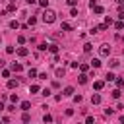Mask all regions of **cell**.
I'll list each match as a JSON object with an SVG mask.
<instances>
[{
  "instance_id": "8992f818",
  "label": "cell",
  "mask_w": 124,
  "mask_h": 124,
  "mask_svg": "<svg viewBox=\"0 0 124 124\" xmlns=\"http://www.w3.org/2000/svg\"><path fill=\"white\" fill-rule=\"evenodd\" d=\"M108 64H110V68H116V66L120 64V60H118V58H112V60H108Z\"/></svg>"
},
{
  "instance_id": "4dcf8cb0",
  "label": "cell",
  "mask_w": 124,
  "mask_h": 124,
  "mask_svg": "<svg viewBox=\"0 0 124 124\" xmlns=\"http://www.w3.org/2000/svg\"><path fill=\"white\" fill-rule=\"evenodd\" d=\"M112 112H114V110H112V108H105V114H107V116H110V114H112Z\"/></svg>"
},
{
  "instance_id": "d4e9b609",
  "label": "cell",
  "mask_w": 124,
  "mask_h": 124,
  "mask_svg": "<svg viewBox=\"0 0 124 124\" xmlns=\"http://www.w3.org/2000/svg\"><path fill=\"white\" fill-rule=\"evenodd\" d=\"M35 76H37V70L31 68V70H29V78H35Z\"/></svg>"
},
{
  "instance_id": "f546056e",
  "label": "cell",
  "mask_w": 124,
  "mask_h": 124,
  "mask_svg": "<svg viewBox=\"0 0 124 124\" xmlns=\"http://www.w3.org/2000/svg\"><path fill=\"white\" fill-rule=\"evenodd\" d=\"M74 101L76 103H81V95H74Z\"/></svg>"
},
{
  "instance_id": "44dd1931",
  "label": "cell",
  "mask_w": 124,
  "mask_h": 124,
  "mask_svg": "<svg viewBox=\"0 0 124 124\" xmlns=\"http://www.w3.org/2000/svg\"><path fill=\"white\" fill-rule=\"evenodd\" d=\"M8 10H10V12H16V2H10V6H8Z\"/></svg>"
},
{
  "instance_id": "9a60e30c",
  "label": "cell",
  "mask_w": 124,
  "mask_h": 124,
  "mask_svg": "<svg viewBox=\"0 0 124 124\" xmlns=\"http://www.w3.org/2000/svg\"><path fill=\"white\" fill-rule=\"evenodd\" d=\"M103 85H105L103 81H95V83H93V87H95L97 91H99V89H103Z\"/></svg>"
},
{
  "instance_id": "ba28073f",
  "label": "cell",
  "mask_w": 124,
  "mask_h": 124,
  "mask_svg": "<svg viewBox=\"0 0 124 124\" xmlns=\"http://www.w3.org/2000/svg\"><path fill=\"white\" fill-rule=\"evenodd\" d=\"M105 79H107V81H114V79H116V76H114L112 72H108V74L105 76Z\"/></svg>"
},
{
  "instance_id": "d6986e66",
  "label": "cell",
  "mask_w": 124,
  "mask_h": 124,
  "mask_svg": "<svg viewBox=\"0 0 124 124\" xmlns=\"http://www.w3.org/2000/svg\"><path fill=\"white\" fill-rule=\"evenodd\" d=\"M79 70H81V72H87V70H89V64H85V62L79 64Z\"/></svg>"
},
{
  "instance_id": "9c48e42d",
  "label": "cell",
  "mask_w": 124,
  "mask_h": 124,
  "mask_svg": "<svg viewBox=\"0 0 124 124\" xmlns=\"http://www.w3.org/2000/svg\"><path fill=\"white\" fill-rule=\"evenodd\" d=\"M78 81H79L81 85H83V83H87V76H85V74H79V78H78Z\"/></svg>"
},
{
  "instance_id": "cb8c5ba5",
  "label": "cell",
  "mask_w": 124,
  "mask_h": 124,
  "mask_svg": "<svg viewBox=\"0 0 124 124\" xmlns=\"http://www.w3.org/2000/svg\"><path fill=\"white\" fill-rule=\"evenodd\" d=\"M62 29H66V31H70L72 27H70V23H66V21H64V23H62Z\"/></svg>"
},
{
  "instance_id": "2e32d148",
  "label": "cell",
  "mask_w": 124,
  "mask_h": 124,
  "mask_svg": "<svg viewBox=\"0 0 124 124\" xmlns=\"http://www.w3.org/2000/svg\"><path fill=\"white\" fill-rule=\"evenodd\" d=\"M72 93H74V87H66V89H64V95H66V97H70Z\"/></svg>"
},
{
  "instance_id": "83f0119b",
  "label": "cell",
  "mask_w": 124,
  "mask_h": 124,
  "mask_svg": "<svg viewBox=\"0 0 124 124\" xmlns=\"http://www.w3.org/2000/svg\"><path fill=\"white\" fill-rule=\"evenodd\" d=\"M43 120H45V122H50V120H52V116H50V114H45V116H43Z\"/></svg>"
},
{
  "instance_id": "ac0fdd59",
  "label": "cell",
  "mask_w": 124,
  "mask_h": 124,
  "mask_svg": "<svg viewBox=\"0 0 124 124\" xmlns=\"http://www.w3.org/2000/svg\"><path fill=\"white\" fill-rule=\"evenodd\" d=\"M48 50H50L52 54H56V52H58V46H56V45H50V46H48Z\"/></svg>"
},
{
  "instance_id": "6da1fadb",
  "label": "cell",
  "mask_w": 124,
  "mask_h": 124,
  "mask_svg": "<svg viewBox=\"0 0 124 124\" xmlns=\"http://www.w3.org/2000/svg\"><path fill=\"white\" fill-rule=\"evenodd\" d=\"M43 21H45V23H54V21H56V14H54L52 10H45V12H43Z\"/></svg>"
},
{
  "instance_id": "d6a6232c",
  "label": "cell",
  "mask_w": 124,
  "mask_h": 124,
  "mask_svg": "<svg viewBox=\"0 0 124 124\" xmlns=\"http://www.w3.org/2000/svg\"><path fill=\"white\" fill-rule=\"evenodd\" d=\"M39 4H41V6H43V8H45V6H46V4H48V0H39Z\"/></svg>"
},
{
  "instance_id": "4316f807",
  "label": "cell",
  "mask_w": 124,
  "mask_h": 124,
  "mask_svg": "<svg viewBox=\"0 0 124 124\" xmlns=\"http://www.w3.org/2000/svg\"><path fill=\"white\" fill-rule=\"evenodd\" d=\"M112 97H114V99H118V97H120V91H118V89H114V91H112Z\"/></svg>"
},
{
  "instance_id": "e575fe53",
  "label": "cell",
  "mask_w": 124,
  "mask_h": 124,
  "mask_svg": "<svg viewBox=\"0 0 124 124\" xmlns=\"http://www.w3.org/2000/svg\"><path fill=\"white\" fill-rule=\"evenodd\" d=\"M116 2H118V4H120V6H124V0H116Z\"/></svg>"
},
{
  "instance_id": "d590c367",
  "label": "cell",
  "mask_w": 124,
  "mask_h": 124,
  "mask_svg": "<svg viewBox=\"0 0 124 124\" xmlns=\"http://www.w3.org/2000/svg\"><path fill=\"white\" fill-rule=\"evenodd\" d=\"M2 108H4V105H2V103H0V110H2Z\"/></svg>"
},
{
  "instance_id": "5bb4252c",
  "label": "cell",
  "mask_w": 124,
  "mask_h": 124,
  "mask_svg": "<svg viewBox=\"0 0 124 124\" xmlns=\"http://www.w3.org/2000/svg\"><path fill=\"white\" fill-rule=\"evenodd\" d=\"M91 48H93L91 43H85V45H83V50H85V52H91Z\"/></svg>"
},
{
  "instance_id": "1f68e13d",
  "label": "cell",
  "mask_w": 124,
  "mask_h": 124,
  "mask_svg": "<svg viewBox=\"0 0 124 124\" xmlns=\"http://www.w3.org/2000/svg\"><path fill=\"white\" fill-rule=\"evenodd\" d=\"M66 2H68V4H70V6H72V8H74V6H76V4H78V0H66Z\"/></svg>"
},
{
  "instance_id": "484cf974",
  "label": "cell",
  "mask_w": 124,
  "mask_h": 124,
  "mask_svg": "<svg viewBox=\"0 0 124 124\" xmlns=\"http://www.w3.org/2000/svg\"><path fill=\"white\" fill-rule=\"evenodd\" d=\"M29 91H31V93H37V91H39V85H31V89H29Z\"/></svg>"
},
{
  "instance_id": "5b68a950",
  "label": "cell",
  "mask_w": 124,
  "mask_h": 124,
  "mask_svg": "<svg viewBox=\"0 0 124 124\" xmlns=\"http://www.w3.org/2000/svg\"><path fill=\"white\" fill-rule=\"evenodd\" d=\"M17 54H19V56H27V48H25V46H19V48H17Z\"/></svg>"
},
{
  "instance_id": "7c38bea8",
  "label": "cell",
  "mask_w": 124,
  "mask_h": 124,
  "mask_svg": "<svg viewBox=\"0 0 124 124\" xmlns=\"http://www.w3.org/2000/svg\"><path fill=\"white\" fill-rule=\"evenodd\" d=\"M64 74H66L64 68H56V76H58V78H64Z\"/></svg>"
},
{
  "instance_id": "603a6c76",
  "label": "cell",
  "mask_w": 124,
  "mask_h": 124,
  "mask_svg": "<svg viewBox=\"0 0 124 124\" xmlns=\"http://www.w3.org/2000/svg\"><path fill=\"white\" fill-rule=\"evenodd\" d=\"M114 27L120 31V29H124V23H122V21H118V23H114Z\"/></svg>"
},
{
  "instance_id": "ffe728a7",
  "label": "cell",
  "mask_w": 124,
  "mask_h": 124,
  "mask_svg": "<svg viewBox=\"0 0 124 124\" xmlns=\"http://www.w3.org/2000/svg\"><path fill=\"white\" fill-rule=\"evenodd\" d=\"M118 17H120V19H124V6H120V8H118Z\"/></svg>"
},
{
  "instance_id": "7402d4cb",
  "label": "cell",
  "mask_w": 124,
  "mask_h": 124,
  "mask_svg": "<svg viewBox=\"0 0 124 124\" xmlns=\"http://www.w3.org/2000/svg\"><path fill=\"white\" fill-rule=\"evenodd\" d=\"M10 27H12V29H17L19 23H17V21H10Z\"/></svg>"
},
{
  "instance_id": "8fae6325",
  "label": "cell",
  "mask_w": 124,
  "mask_h": 124,
  "mask_svg": "<svg viewBox=\"0 0 124 124\" xmlns=\"http://www.w3.org/2000/svg\"><path fill=\"white\" fill-rule=\"evenodd\" d=\"M91 66H93V68H99V66H101V60H99V58H93V60H91Z\"/></svg>"
},
{
  "instance_id": "836d02e7",
  "label": "cell",
  "mask_w": 124,
  "mask_h": 124,
  "mask_svg": "<svg viewBox=\"0 0 124 124\" xmlns=\"http://www.w3.org/2000/svg\"><path fill=\"white\" fill-rule=\"evenodd\" d=\"M4 64H6V62H4V60H2V58H0V68H2V66H4Z\"/></svg>"
},
{
  "instance_id": "4fadbf2b",
  "label": "cell",
  "mask_w": 124,
  "mask_h": 124,
  "mask_svg": "<svg viewBox=\"0 0 124 124\" xmlns=\"http://www.w3.org/2000/svg\"><path fill=\"white\" fill-rule=\"evenodd\" d=\"M21 108H23V110H29V108H31V103H29V101H23V103H21Z\"/></svg>"
},
{
  "instance_id": "8d00e7d4",
  "label": "cell",
  "mask_w": 124,
  "mask_h": 124,
  "mask_svg": "<svg viewBox=\"0 0 124 124\" xmlns=\"http://www.w3.org/2000/svg\"><path fill=\"white\" fill-rule=\"evenodd\" d=\"M0 41H2V39H0Z\"/></svg>"
},
{
  "instance_id": "e0dca14e",
  "label": "cell",
  "mask_w": 124,
  "mask_h": 124,
  "mask_svg": "<svg viewBox=\"0 0 124 124\" xmlns=\"http://www.w3.org/2000/svg\"><path fill=\"white\" fill-rule=\"evenodd\" d=\"M21 120H23V122H29V120H31V116H29V112H27V110L23 112V116H21Z\"/></svg>"
},
{
  "instance_id": "30bf717a",
  "label": "cell",
  "mask_w": 124,
  "mask_h": 124,
  "mask_svg": "<svg viewBox=\"0 0 124 124\" xmlns=\"http://www.w3.org/2000/svg\"><path fill=\"white\" fill-rule=\"evenodd\" d=\"M93 12H95V14H103L105 8H103V6H93Z\"/></svg>"
},
{
  "instance_id": "52a82bcc",
  "label": "cell",
  "mask_w": 124,
  "mask_h": 124,
  "mask_svg": "<svg viewBox=\"0 0 124 124\" xmlns=\"http://www.w3.org/2000/svg\"><path fill=\"white\" fill-rule=\"evenodd\" d=\"M12 70H14V72H21V70H23V66H21V64H16V62H14V64H12Z\"/></svg>"
},
{
  "instance_id": "277c9868",
  "label": "cell",
  "mask_w": 124,
  "mask_h": 124,
  "mask_svg": "<svg viewBox=\"0 0 124 124\" xmlns=\"http://www.w3.org/2000/svg\"><path fill=\"white\" fill-rule=\"evenodd\" d=\"M91 103H93V105H99V103H101V95H97V93L91 95Z\"/></svg>"
},
{
  "instance_id": "f1b7e54d",
  "label": "cell",
  "mask_w": 124,
  "mask_h": 124,
  "mask_svg": "<svg viewBox=\"0 0 124 124\" xmlns=\"http://www.w3.org/2000/svg\"><path fill=\"white\" fill-rule=\"evenodd\" d=\"M46 48H48V46H46L45 43H41V45H39V50H46Z\"/></svg>"
},
{
  "instance_id": "3957f363",
  "label": "cell",
  "mask_w": 124,
  "mask_h": 124,
  "mask_svg": "<svg viewBox=\"0 0 124 124\" xmlns=\"http://www.w3.org/2000/svg\"><path fill=\"white\" fill-rule=\"evenodd\" d=\"M17 85H19V81H17V79H10V81H8V87H10V89H16Z\"/></svg>"
},
{
  "instance_id": "7a4b0ae2",
  "label": "cell",
  "mask_w": 124,
  "mask_h": 124,
  "mask_svg": "<svg viewBox=\"0 0 124 124\" xmlns=\"http://www.w3.org/2000/svg\"><path fill=\"white\" fill-rule=\"evenodd\" d=\"M99 54H101V56H108V54H110V46H108V45H101V46H99Z\"/></svg>"
}]
</instances>
